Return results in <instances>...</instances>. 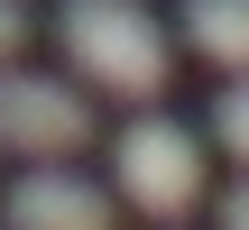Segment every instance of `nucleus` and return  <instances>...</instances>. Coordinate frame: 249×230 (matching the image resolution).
<instances>
[{"mask_svg": "<svg viewBox=\"0 0 249 230\" xmlns=\"http://www.w3.org/2000/svg\"><path fill=\"white\" fill-rule=\"evenodd\" d=\"M18 46H28V9H18V0H0V65H9Z\"/></svg>", "mask_w": 249, "mask_h": 230, "instance_id": "0eeeda50", "label": "nucleus"}, {"mask_svg": "<svg viewBox=\"0 0 249 230\" xmlns=\"http://www.w3.org/2000/svg\"><path fill=\"white\" fill-rule=\"evenodd\" d=\"M213 138H222V148H231V157L249 166V74L231 83V92H222V101H213Z\"/></svg>", "mask_w": 249, "mask_h": 230, "instance_id": "423d86ee", "label": "nucleus"}, {"mask_svg": "<svg viewBox=\"0 0 249 230\" xmlns=\"http://www.w3.org/2000/svg\"><path fill=\"white\" fill-rule=\"evenodd\" d=\"M9 230H120V212H111V194H102V184L65 175V166L46 157L37 175H18V184H9Z\"/></svg>", "mask_w": 249, "mask_h": 230, "instance_id": "20e7f679", "label": "nucleus"}, {"mask_svg": "<svg viewBox=\"0 0 249 230\" xmlns=\"http://www.w3.org/2000/svg\"><path fill=\"white\" fill-rule=\"evenodd\" d=\"M185 37H194V55L249 74V0H185Z\"/></svg>", "mask_w": 249, "mask_h": 230, "instance_id": "39448f33", "label": "nucleus"}, {"mask_svg": "<svg viewBox=\"0 0 249 230\" xmlns=\"http://www.w3.org/2000/svg\"><path fill=\"white\" fill-rule=\"evenodd\" d=\"M111 166H120V194H129L139 212H157V221L194 212V194H203V148H194V129H176V120H129L120 148H111Z\"/></svg>", "mask_w": 249, "mask_h": 230, "instance_id": "f03ea898", "label": "nucleus"}, {"mask_svg": "<svg viewBox=\"0 0 249 230\" xmlns=\"http://www.w3.org/2000/svg\"><path fill=\"white\" fill-rule=\"evenodd\" d=\"M55 28H65V55H74L102 92H120V101H157L166 74H176L166 28H157L139 0H65Z\"/></svg>", "mask_w": 249, "mask_h": 230, "instance_id": "f257e3e1", "label": "nucleus"}, {"mask_svg": "<svg viewBox=\"0 0 249 230\" xmlns=\"http://www.w3.org/2000/svg\"><path fill=\"white\" fill-rule=\"evenodd\" d=\"M0 148L65 166L74 148H92V101L46 83V74H0Z\"/></svg>", "mask_w": 249, "mask_h": 230, "instance_id": "7ed1b4c3", "label": "nucleus"}, {"mask_svg": "<svg viewBox=\"0 0 249 230\" xmlns=\"http://www.w3.org/2000/svg\"><path fill=\"white\" fill-rule=\"evenodd\" d=\"M222 230H249V175L231 184V194H222Z\"/></svg>", "mask_w": 249, "mask_h": 230, "instance_id": "6e6552de", "label": "nucleus"}]
</instances>
